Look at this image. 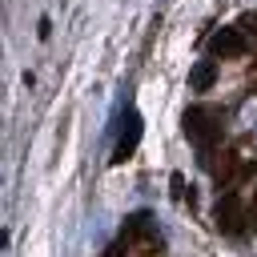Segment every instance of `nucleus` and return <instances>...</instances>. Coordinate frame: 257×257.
Masks as SVG:
<instances>
[{
  "instance_id": "nucleus-2",
  "label": "nucleus",
  "mask_w": 257,
  "mask_h": 257,
  "mask_svg": "<svg viewBox=\"0 0 257 257\" xmlns=\"http://www.w3.org/2000/svg\"><path fill=\"white\" fill-rule=\"evenodd\" d=\"M213 221H217L221 233H241L245 229V205H241V197L237 193H225L213 205Z\"/></svg>"
},
{
  "instance_id": "nucleus-4",
  "label": "nucleus",
  "mask_w": 257,
  "mask_h": 257,
  "mask_svg": "<svg viewBox=\"0 0 257 257\" xmlns=\"http://www.w3.org/2000/svg\"><path fill=\"white\" fill-rule=\"evenodd\" d=\"M209 52L213 56H241L245 52V32L233 24V28H221L209 36Z\"/></svg>"
},
{
  "instance_id": "nucleus-7",
  "label": "nucleus",
  "mask_w": 257,
  "mask_h": 257,
  "mask_svg": "<svg viewBox=\"0 0 257 257\" xmlns=\"http://www.w3.org/2000/svg\"><path fill=\"white\" fill-rule=\"evenodd\" d=\"M237 28H241L245 36H257V12H245V16L237 20Z\"/></svg>"
},
{
  "instance_id": "nucleus-1",
  "label": "nucleus",
  "mask_w": 257,
  "mask_h": 257,
  "mask_svg": "<svg viewBox=\"0 0 257 257\" xmlns=\"http://www.w3.org/2000/svg\"><path fill=\"white\" fill-rule=\"evenodd\" d=\"M181 128H185V137H189L201 153H209V149L221 141V112L209 108V104H193V108H185Z\"/></svg>"
},
{
  "instance_id": "nucleus-9",
  "label": "nucleus",
  "mask_w": 257,
  "mask_h": 257,
  "mask_svg": "<svg viewBox=\"0 0 257 257\" xmlns=\"http://www.w3.org/2000/svg\"><path fill=\"white\" fill-rule=\"evenodd\" d=\"M124 245H128V241H116V245H108V249H104V257H124Z\"/></svg>"
},
{
  "instance_id": "nucleus-3",
  "label": "nucleus",
  "mask_w": 257,
  "mask_h": 257,
  "mask_svg": "<svg viewBox=\"0 0 257 257\" xmlns=\"http://www.w3.org/2000/svg\"><path fill=\"white\" fill-rule=\"evenodd\" d=\"M124 128H120V141H116V153H112V165H120V161H128L133 153H137V145H141V112L137 108H128L124 112V120H120Z\"/></svg>"
},
{
  "instance_id": "nucleus-6",
  "label": "nucleus",
  "mask_w": 257,
  "mask_h": 257,
  "mask_svg": "<svg viewBox=\"0 0 257 257\" xmlns=\"http://www.w3.org/2000/svg\"><path fill=\"white\" fill-rule=\"evenodd\" d=\"M145 237H153V221H149V213H133L128 225L120 229V241H145Z\"/></svg>"
},
{
  "instance_id": "nucleus-5",
  "label": "nucleus",
  "mask_w": 257,
  "mask_h": 257,
  "mask_svg": "<svg viewBox=\"0 0 257 257\" xmlns=\"http://www.w3.org/2000/svg\"><path fill=\"white\" fill-rule=\"evenodd\" d=\"M213 80H217V64H213V60H197L193 72H189V88H193V92H209Z\"/></svg>"
},
{
  "instance_id": "nucleus-8",
  "label": "nucleus",
  "mask_w": 257,
  "mask_h": 257,
  "mask_svg": "<svg viewBox=\"0 0 257 257\" xmlns=\"http://www.w3.org/2000/svg\"><path fill=\"white\" fill-rule=\"evenodd\" d=\"M169 185H173V197L181 201V197H185V177H181V173H173V177H169Z\"/></svg>"
}]
</instances>
